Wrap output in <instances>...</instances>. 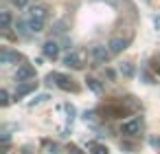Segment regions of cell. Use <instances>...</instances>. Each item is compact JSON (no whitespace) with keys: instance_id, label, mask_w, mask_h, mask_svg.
Wrapping results in <instances>:
<instances>
[{"instance_id":"17","label":"cell","mask_w":160,"mask_h":154,"mask_svg":"<svg viewBox=\"0 0 160 154\" xmlns=\"http://www.w3.org/2000/svg\"><path fill=\"white\" fill-rule=\"evenodd\" d=\"M7 104H9V93L0 90V106H7Z\"/></svg>"},{"instance_id":"8","label":"cell","mask_w":160,"mask_h":154,"mask_svg":"<svg viewBox=\"0 0 160 154\" xmlns=\"http://www.w3.org/2000/svg\"><path fill=\"white\" fill-rule=\"evenodd\" d=\"M108 46H110L112 55H118V53H123V51L127 49V40H123V38H112V40L108 42Z\"/></svg>"},{"instance_id":"16","label":"cell","mask_w":160,"mask_h":154,"mask_svg":"<svg viewBox=\"0 0 160 154\" xmlns=\"http://www.w3.org/2000/svg\"><path fill=\"white\" fill-rule=\"evenodd\" d=\"M121 73L127 75V77H132V75H134V66H132V64H123V66H121Z\"/></svg>"},{"instance_id":"5","label":"cell","mask_w":160,"mask_h":154,"mask_svg":"<svg viewBox=\"0 0 160 154\" xmlns=\"http://www.w3.org/2000/svg\"><path fill=\"white\" fill-rule=\"evenodd\" d=\"M55 84L62 88V90H77V86L72 84V79L70 77H66V75H62V73H55Z\"/></svg>"},{"instance_id":"7","label":"cell","mask_w":160,"mask_h":154,"mask_svg":"<svg viewBox=\"0 0 160 154\" xmlns=\"http://www.w3.org/2000/svg\"><path fill=\"white\" fill-rule=\"evenodd\" d=\"M29 18H35V20H46L48 18V9L44 7V5H33L31 9H29Z\"/></svg>"},{"instance_id":"4","label":"cell","mask_w":160,"mask_h":154,"mask_svg":"<svg viewBox=\"0 0 160 154\" xmlns=\"http://www.w3.org/2000/svg\"><path fill=\"white\" fill-rule=\"evenodd\" d=\"M59 44L55 42V40H48V42H44V46H42V51H44V55L48 57V60H55L57 55H59Z\"/></svg>"},{"instance_id":"23","label":"cell","mask_w":160,"mask_h":154,"mask_svg":"<svg viewBox=\"0 0 160 154\" xmlns=\"http://www.w3.org/2000/svg\"><path fill=\"white\" fill-rule=\"evenodd\" d=\"M22 154H33V145H24L22 147Z\"/></svg>"},{"instance_id":"15","label":"cell","mask_w":160,"mask_h":154,"mask_svg":"<svg viewBox=\"0 0 160 154\" xmlns=\"http://www.w3.org/2000/svg\"><path fill=\"white\" fill-rule=\"evenodd\" d=\"M0 18H2V29H9V24H11V13H9V11H0Z\"/></svg>"},{"instance_id":"9","label":"cell","mask_w":160,"mask_h":154,"mask_svg":"<svg viewBox=\"0 0 160 154\" xmlns=\"http://www.w3.org/2000/svg\"><path fill=\"white\" fill-rule=\"evenodd\" d=\"M35 88H38V82H20V86H18V90H16V99L29 95V93L35 90Z\"/></svg>"},{"instance_id":"24","label":"cell","mask_w":160,"mask_h":154,"mask_svg":"<svg viewBox=\"0 0 160 154\" xmlns=\"http://www.w3.org/2000/svg\"><path fill=\"white\" fill-rule=\"evenodd\" d=\"M68 154H81V150H79V147H75V145H70V150H68Z\"/></svg>"},{"instance_id":"10","label":"cell","mask_w":160,"mask_h":154,"mask_svg":"<svg viewBox=\"0 0 160 154\" xmlns=\"http://www.w3.org/2000/svg\"><path fill=\"white\" fill-rule=\"evenodd\" d=\"M64 64L70 66V68H81V66H83V64H81V53H68V55L64 57Z\"/></svg>"},{"instance_id":"19","label":"cell","mask_w":160,"mask_h":154,"mask_svg":"<svg viewBox=\"0 0 160 154\" xmlns=\"http://www.w3.org/2000/svg\"><path fill=\"white\" fill-rule=\"evenodd\" d=\"M44 150H46V154H57V150H59V147H57L55 143H46V145H44Z\"/></svg>"},{"instance_id":"13","label":"cell","mask_w":160,"mask_h":154,"mask_svg":"<svg viewBox=\"0 0 160 154\" xmlns=\"http://www.w3.org/2000/svg\"><path fill=\"white\" fill-rule=\"evenodd\" d=\"M29 29H31V33H40V31H44V22L35 20V18H29Z\"/></svg>"},{"instance_id":"11","label":"cell","mask_w":160,"mask_h":154,"mask_svg":"<svg viewBox=\"0 0 160 154\" xmlns=\"http://www.w3.org/2000/svg\"><path fill=\"white\" fill-rule=\"evenodd\" d=\"M86 84H88V88H90L92 93H97V95H101V93H103V86H101V82H99V79L88 77V79H86Z\"/></svg>"},{"instance_id":"6","label":"cell","mask_w":160,"mask_h":154,"mask_svg":"<svg viewBox=\"0 0 160 154\" xmlns=\"http://www.w3.org/2000/svg\"><path fill=\"white\" fill-rule=\"evenodd\" d=\"M20 60H22V55L16 51H9V49H5L0 53V64H18Z\"/></svg>"},{"instance_id":"20","label":"cell","mask_w":160,"mask_h":154,"mask_svg":"<svg viewBox=\"0 0 160 154\" xmlns=\"http://www.w3.org/2000/svg\"><path fill=\"white\" fill-rule=\"evenodd\" d=\"M83 119H86V121H94V119H97V112H94V110H90V112H86V114H83Z\"/></svg>"},{"instance_id":"18","label":"cell","mask_w":160,"mask_h":154,"mask_svg":"<svg viewBox=\"0 0 160 154\" xmlns=\"http://www.w3.org/2000/svg\"><path fill=\"white\" fill-rule=\"evenodd\" d=\"M55 33H64L66 31V22L64 20H59V22H55V29H53Z\"/></svg>"},{"instance_id":"14","label":"cell","mask_w":160,"mask_h":154,"mask_svg":"<svg viewBox=\"0 0 160 154\" xmlns=\"http://www.w3.org/2000/svg\"><path fill=\"white\" fill-rule=\"evenodd\" d=\"M46 99H51L46 93H42V95H38V97H33V101H29V108H35V106H40V104H44Z\"/></svg>"},{"instance_id":"27","label":"cell","mask_w":160,"mask_h":154,"mask_svg":"<svg viewBox=\"0 0 160 154\" xmlns=\"http://www.w3.org/2000/svg\"><path fill=\"white\" fill-rule=\"evenodd\" d=\"M156 68H158V71H160V66H158V64H156Z\"/></svg>"},{"instance_id":"12","label":"cell","mask_w":160,"mask_h":154,"mask_svg":"<svg viewBox=\"0 0 160 154\" xmlns=\"http://www.w3.org/2000/svg\"><path fill=\"white\" fill-rule=\"evenodd\" d=\"M88 150H90L92 154H110L108 147L101 145V143H97V141H90V143H88Z\"/></svg>"},{"instance_id":"26","label":"cell","mask_w":160,"mask_h":154,"mask_svg":"<svg viewBox=\"0 0 160 154\" xmlns=\"http://www.w3.org/2000/svg\"><path fill=\"white\" fill-rule=\"evenodd\" d=\"M108 3H110V5H116V0H108Z\"/></svg>"},{"instance_id":"25","label":"cell","mask_w":160,"mask_h":154,"mask_svg":"<svg viewBox=\"0 0 160 154\" xmlns=\"http://www.w3.org/2000/svg\"><path fill=\"white\" fill-rule=\"evenodd\" d=\"M151 145H153V147H160V139L153 136V139H151Z\"/></svg>"},{"instance_id":"3","label":"cell","mask_w":160,"mask_h":154,"mask_svg":"<svg viewBox=\"0 0 160 154\" xmlns=\"http://www.w3.org/2000/svg\"><path fill=\"white\" fill-rule=\"evenodd\" d=\"M35 77V68L33 66H29V64H22V66H18V73H16V82L20 84V82H29V79H33Z\"/></svg>"},{"instance_id":"21","label":"cell","mask_w":160,"mask_h":154,"mask_svg":"<svg viewBox=\"0 0 160 154\" xmlns=\"http://www.w3.org/2000/svg\"><path fill=\"white\" fill-rule=\"evenodd\" d=\"M13 5H16L18 9H24V7L29 5V0H13Z\"/></svg>"},{"instance_id":"22","label":"cell","mask_w":160,"mask_h":154,"mask_svg":"<svg viewBox=\"0 0 160 154\" xmlns=\"http://www.w3.org/2000/svg\"><path fill=\"white\" fill-rule=\"evenodd\" d=\"M142 82H145V84H151V75H149L147 71H142Z\"/></svg>"},{"instance_id":"2","label":"cell","mask_w":160,"mask_h":154,"mask_svg":"<svg viewBox=\"0 0 160 154\" xmlns=\"http://www.w3.org/2000/svg\"><path fill=\"white\" fill-rule=\"evenodd\" d=\"M92 57H94V62L97 64H108V60L112 57V51H110V46H94L92 49Z\"/></svg>"},{"instance_id":"1","label":"cell","mask_w":160,"mask_h":154,"mask_svg":"<svg viewBox=\"0 0 160 154\" xmlns=\"http://www.w3.org/2000/svg\"><path fill=\"white\" fill-rule=\"evenodd\" d=\"M140 128H142V121H140L138 117H134V119H129V121H125V123L121 125V132H123L125 136H138V134H140Z\"/></svg>"}]
</instances>
